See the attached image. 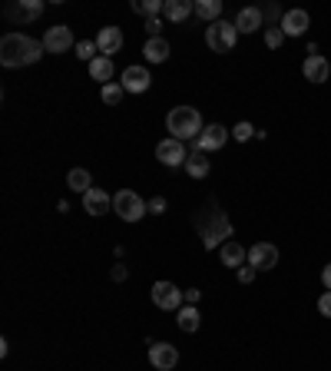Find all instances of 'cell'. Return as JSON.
<instances>
[{
  "mask_svg": "<svg viewBox=\"0 0 331 371\" xmlns=\"http://www.w3.org/2000/svg\"><path fill=\"white\" fill-rule=\"evenodd\" d=\"M192 222H196L199 239H202L206 249H222L225 242L235 239V229H232L229 216L222 212V206H219V199H216V196L206 199V206L192 216Z\"/></svg>",
  "mask_w": 331,
  "mask_h": 371,
  "instance_id": "1",
  "label": "cell"
},
{
  "mask_svg": "<svg viewBox=\"0 0 331 371\" xmlns=\"http://www.w3.org/2000/svg\"><path fill=\"white\" fill-rule=\"evenodd\" d=\"M44 54H46L44 40H33L27 33H4V40H0V63L11 66V70L33 66Z\"/></svg>",
  "mask_w": 331,
  "mask_h": 371,
  "instance_id": "2",
  "label": "cell"
},
{
  "mask_svg": "<svg viewBox=\"0 0 331 371\" xmlns=\"http://www.w3.org/2000/svg\"><path fill=\"white\" fill-rule=\"evenodd\" d=\"M166 130L173 133V140H199V133L206 126H202V116L196 107H176L166 116Z\"/></svg>",
  "mask_w": 331,
  "mask_h": 371,
  "instance_id": "3",
  "label": "cell"
},
{
  "mask_svg": "<svg viewBox=\"0 0 331 371\" xmlns=\"http://www.w3.org/2000/svg\"><path fill=\"white\" fill-rule=\"evenodd\" d=\"M206 44H209V50H216V54H232L235 44H239L235 23H229V20L209 23V27H206Z\"/></svg>",
  "mask_w": 331,
  "mask_h": 371,
  "instance_id": "4",
  "label": "cell"
},
{
  "mask_svg": "<svg viewBox=\"0 0 331 371\" xmlns=\"http://www.w3.org/2000/svg\"><path fill=\"white\" fill-rule=\"evenodd\" d=\"M113 212H116L123 222H139V219L149 212V206H146L132 189H120V193L113 196Z\"/></svg>",
  "mask_w": 331,
  "mask_h": 371,
  "instance_id": "5",
  "label": "cell"
},
{
  "mask_svg": "<svg viewBox=\"0 0 331 371\" xmlns=\"http://www.w3.org/2000/svg\"><path fill=\"white\" fill-rule=\"evenodd\" d=\"M149 295H153V305L163 308V312H179L186 302V292H179V285L173 282H156Z\"/></svg>",
  "mask_w": 331,
  "mask_h": 371,
  "instance_id": "6",
  "label": "cell"
},
{
  "mask_svg": "<svg viewBox=\"0 0 331 371\" xmlns=\"http://www.w3.org/2000/svg\"><path fill=\"white\" fill-rule=\"evenodd\" d=\"M149 365L156 371H173L179 365V348L169 341H149Z\"/></svg>",
  "mask_w": 331,
  "mask_h": 371,
  "instance_id": "7",
  "label": "cell"
},
{
  "mask_svg": "<svg viewBox=\"0 0 331 371\" xmlns=\"http://www.w3.org/2000/svg\"><path fill=\"white\" fill-rule=\"evenodd\" d=\"M44 13V0H13L4 7V17L13 23H30Z\"/></svg>",
  "mask_w": 331,
  "mask_h": 371,
  "instance_id": "8",
  "label": "cell"
},
{
  "mask_svg": "<svg viewBox=\"0 0 331 371\" xmlns=\"http://www.w3.org/2000/svg\"><path fill=\"white\" fill-rule=\"evenodd\" d=\"M156 159L163 166H169V169H179V166H186L189 153H186V146H182V140H163L159 146H156Z\"/></svg>",
  "mask_w": 331,
  "mask_h": 371,
  "instance_id": "9",
  "label": "cell"
},
{
  "mask_svg": "<svg viewBox=\"0 0 331 371\" xmlns=\"http://www.w3.org/2000/svg\"><path fill=\"white\" fill-rule=\"evenodd\" d=\"M249 265L258 269V272L275 269L278 265V245H272V242H255L252 249H249Z\"/></svg>",
  "mask_w": 331,
  "mask_h": 371,
  "instance_id": "10",
  "label": "cell"
},
{
  "mask_svg": "<svg viewBox=\"0 0 331 371\" xmlns=\"http://www.w3.org/2000/svg\"><path fill=\"white\" fill-rule=\"evenodd\" d=\"M44 47L46 54H66L73 47V30L66 23H56V27H46L44 33Z\"/></svg>",
  "mask_w": 331,
  "mask_h": 371,
  "instance_id": "11",
  "label": "cell"
},
{
  "mask_svg": "<svg viewBox=\"0 0 331 371\" xmlns=\"http://www.w3.org/2000/svg\"><path fill=\"white\" fill-rule=\"evenodd\" d=\"M225 142H229V130H225L222 123H209L206 130L199 133L196 150H202V153H216V150H222Z\"/></svg>",
  "mask_w": 331,
  "mask_h": 371,
  "instance_id": "12",
  "label": "cell"
},
{
  "mask_svg": "<svg viewBox=\"0 0 331 371\" xmlns=\"http://www.w3.org/2000/svg\"><path fill=\"white\" fill-rule=\"evenodd\" d=\"M120 83H123L126 93H146L149 83H153V77H149V70H146V66H126Z\"/></svg>",
  "mask_w": 331,
  "mask_h": 371,
  "instance_id": "13",
  "label": "cell"
},
{
  "mask_svg": "<svg viewBox=\"0 0 331 371\" xmlns=\"http://www.w3.org/2000/svg\"><path fill=\"white\" fill-rule=\"evenodd\" d=\"M96 50H99V56H110V60H113V54H120L123 50L120 27H103V30L96 33Z\"/></svg>",
  "mask_w": 331,
  "mask_h": 371,
  "instance_id": "14",
  "label": "cell"
},
{
  "mask_svg": "<svg viewBox=\"0 0 331 371\" xmlns=\"http://www.w3.org/2000/svg\"><path fill=\"white\" fill-rule=\"evenodd\" d=\"M278 27H282L285 37H301V33L311 27V17H308V11H285Z\"/></svg>",
  "mask_w": 331,
  "mask_h": 371,
  "instance_id": "15",
  "label": "cell"
},
{
  "mask_svg": "<svg viewBox=\"0 0 331 371\" xmlns=\"http://www.w3.org/2000/svg\"><path fill=\"white\" fill-rule=\"evenodd\" d=\"M83 209H87L89 216H106L113 209V196L103 193V186H93L87 196H83Z\"/></svg>",
  "mask_w": 331,
  "mask_h": 371,
  "instance_id": "16",
  "label": "cell"
},
{
  "mask_svg": "<svg viewBox=\"0 0 331 371\" xmlns=\"http://www.w3.org/2000/svg\"><path fill=\"white\" fill-rule=\"evenodd\" d=\"M301 73H305V80H308V83H325V80H328V73H331V63H328V60H325L321 54L305 56V63H301Z\"/></svg>",
  "mask_w": 331,
  "mask_h": 371,
  "instance_id": "17",
  "label": "cell"
},
{
  "mask_svg": "<svg viewBox=\"0 0 331 371\" xmlns=\"http://www.w3.org/2000/svg\"><path fill=\"white\" fill-rule=\"evenodd\" d=\"M219 259H222V265H229V269H235V272H239L242 265H249V249L232 239V242H225V245L219 249Z\"/></svg>",
  "mask_w": 331,
  "mask_h": 371,
  "instance_id": "18",
  "label": "cell"
},
{
  "mask_svg": "<svg viewBox=\"0 0 331 371\" xmlns=\"http://www.w3.org/2000/svg\"><path fill=\"white\" fill-rule=\"evenodd\" d=\"M262 20H265V13L258 11V7H242L239 17H235V30L239 33H255L258 27H262Z\"/></svg>",
  "mask_w": 331,
  "mask_h": 371,
  "instance_id": "19",
  "label": "cell"
},
{
  "mask_svg": "<svg viewBox=\"0 0 331 371\" xmlns=\"http://www.w3.org/2000/svg\"><path fill=\"white\" fill-rule=\"evenodd\" d=\"M169 40H163V37H149L146 40V47H143V56L149 60V63H166L169 60Z\"/></svg>",
  "mask_w": 331,
  "mask_h": 371,
  "instance_id": "20",
  "label": "cell"
},
{
  "mask_svg": "<svg viewBox=\"0 0 331 371\" xmlns=\"http://www.w3.org/2000/svg\"><path fill=\"white\" fill-rule=\"evenodd\" d=\"M163 13H166V20L169 23H182L189 13H196V7H192L189 0H166Z\"/></svg>",
  "mask_w": 331,
  "mask_h": 371,
  "instance_id": "21",
  "label": "cell"
},
{
  "mask_svg": "<svg viewBox=\"0 0 331 371\" xmlns=\"http://www.w3.org/2000/svg\"><path fill=\"white\" fill-rule=\"evenodd\" d=\"M186 173L192 176V179H206V176H209V159H206V153L196 150V146H192V153H189V159H186Z\"/></svg>",
  "mask_w": 331,
  "mask_h": 371,
  "instance_id": "22",
  "label": "cell"
},
{
  "mask_svg": "<svg viewBox=\"0 0 331 371\" xmlns=\"http://www.w3.org/2000/svg\"><path fill=\"white\" fill-rule=\"evenodd\" d=\"M113 73H116V66H113L110 56H96V60L89 63V77L96 80V83H103V87L113 80Z\"/></svg>",
  "mask_w": 331,
  "mask_h": 371,
  "instance_id": "23",
  "label": "cell"
},
{
  "mask_svg": "<svg viewBox=\"0 0 331 371\" xmlns=\"http://www.w3.org/2000/svg\"><path fill=\"white\" fill-rule=\"evenodd\" d=\"M66 186H70L73 193H80V196H87L89 189H93V176H89L87 169H70V173H66Z\"/></svg>",
  "mask_w": 331,
  "mask_h": 371,
  "instance_id": "24",
  "label": "cell"
},
{
  "mask_svg": "<svg viewBox=\"0 0 331 371\" xmlns=\"http://www.w3.org/2000/svg\"><path fill=\"white\" fill-rule=\"evenodd\" d=\"M176 325L182 328V332H199V325H202V315H199V308L196 305H182L179 308V318H176Z\"/></svg>",
  "mask_w": 331,
  "mask_h": 371,
  "instance_id": "25",
  "label": "cell"
},
{
  "mask_svg": "<svg viewBox=\"0 0 331 371\" xmlns=\"http://www.w3.org/2000/svg\"><path fill=\"white\" fill-rule=\"evenodd\" d=\"M192 7H196V17H202L209 23H216L222 17V0H196Z\"/></svg>",
  "mask_w": 331,
  "mask_h": 371,
  "instance_id": "26",
  "label": "cell"
},
{
  "mask_svg": "<svg viewBox=\"0 0 331 371\" xmlns=\"http://www.w3.org/2000/svg\"><path fill=\"white\" fill-rule=\"evenodd\" d=\"M163 7H166V0H136V4H132V11L146 13L149 20H156V13H163Z\"/></svg>",
  "mask_w": 331,
  "mask_h": 371,
  "instance_id": "27",
  "label": "cell"
},
{
  "mask_svg": "<svg viewBox=\"0 0 331 371\" xmlns=\"http://www.w3.org/2000/svg\"><path fill=\"white\" fill-rule=\"evenodd\" d=\"M123 93H126L123 83H106V87H103V103H106V107H120Z\"/></svg>",
  "mask_w": 331,
  "mask_h": 371,
  "instance_id": "28",
  "label": "cell"
},
{
  "mask_svg": "<svg viewBox=\"0 0 331 371\" xmlns=\"http://www.w3.org/2000/svg\"><path fill=\"white\" fill-rule=\"evenodd\" d=\"M96 40H80L77 44V56L80 60H87V63H93V60H96Z\"/></svg>",
  "mask_w": 331,
  "mask_h": 371,
  "instance_id": "29",
  "label": "cell"
},
{
  "mask_svg": "<svg viewBox=\"0 0 331 371\" xmlns=\"http://www.w3.org/2000/svg\"><path fill=\"white\" fill-rule=\"evenodd\" d=\"M282 40H285L282 27H268V30H265V47H268V50H278V47H282Z\"/></svg>",
  "mask_w": 331,
  "mask_h": 371,
  "instance_id": "30",
  "label": "cell"
},
{
  "mask_svg": "<svg viewBox=\"0 0 331 371\" xmlns=\"http://www.w3.org/2000/svg\"><path fill=\"white\" fill-rule=\"evenodd\" d=\"M232 136H235V140H239V142H249V140H252V136H258V130H255L252 123H239V126L232 130Z\"/></svg>",
  "mask_w": 331,
  "mask_h": 371,
  "instance_id": "31",
  "label": "cell"
},
{
  "mask_svg": "<svg viewBox=\"0 0 331 371\" xmlns=\"http://www.w3.org/2000/svg\"><path fill=\"white\" fill-rule=\"evenodd\" d=\"M146 206H149V212H153V216H163V212H166V199L163 196H153Z\"/></svg>",
  "mask_w": 331,
  "mask_h": 371,
  "instance_id": "32",
  "label": "cell"
},
{
  "mask_svg": "<svg viewBox=\"0 0 331 371\" xmlns=\"http://www.w3.org/2000/svg\"><path fill=\"white\" fill-rule=\"evenodd\" d=\"M318 312L325 318H331V292H321V298H318Z\"/></svg>",
  "mask_w": 331,
  "mask_h": 371,
  "instance_id": "33",
  "label": "cell"
},
{
  "mask_svg": "<svg viewBox=\"0 0 331 371\" xmlns=\"http://www.w3.org/2000/svg\"><path fill=\"white\" fill-rule=\"evenodd\" d=\"M255 272H258V269H252V265H242V269H239L235 275H239V282H242V285H249V282L255 279Z\"/></svg>",
  "mask_w": 331,
  "mask_h": 371,
  "instance_id": "34",
  "label": "cell"
},
{
  "mask_svg": "<svg viewBox=\"0 0 331 371\" xmlns=\"http://www.w3.org/2000/svg\"><path fill=\"white\" fill-rule=\"evenodd\" d=\"M199 298H202L199 288H186V305H199Z\"/></svg>",
  "mask_w": 331,
  "mask_h": 371,
  "instance_id": "35",
  "label": "cell"
},
{
  "mask_svg": "<svg viewBox=\"0 0 331 371\" xmlns=\"http://www.w3.org/2000/svg\"><path fill=\"white\" fill-rule=\"evenodd\" d=\"M126 275H130V269H126V265H113V282H123Z\"/></svg>",
  "mask_w": 331,
  "mask_h": 371,
  "instance_id": "36",
  "label": "cell"
},
{
  "mask_svg": "<svg viewBox=\"0 0 331 371\" xmlns=\"http://www.w3.org/2000/svg\"><path fill=\"white\" fill-rule=\"evenodd\" d=\"M321 285H325V292H331V262L321 269Z\"/></svg>",
  "mask_w": 331,
  "mask_h": 371,
  "instance_id": "37",
  "label": "cell"
},
{
  "mask_svg": "<svg viewBox=\"0 0 331 371\" xmlns=\"http://www.w3.org/2000/svg\"><path fill=\"white\" fill-rule=\"evenodd\" d=\"M159 30H163L159 20H146V33H149V37H159Z\"/></svg>",
  "mask_w": 331,
  "mask_h": 371,
  "instance_id": "38",
  "label": "cell"
}]
</instances>
